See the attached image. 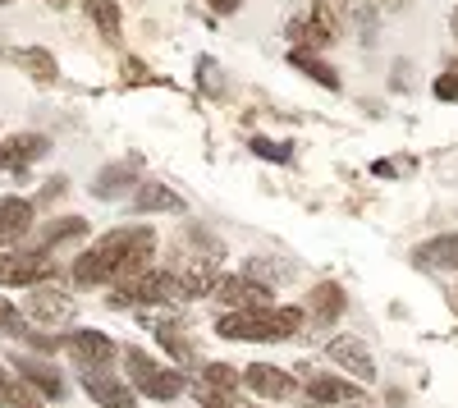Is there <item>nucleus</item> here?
Returning a JSON list of instances; mask_svg holds the SVG:
<instances>
[{
    "label": "nucleus",
    "instance_id": "a211bd4d",
    "mask_svg": "<svg viewBox=\"0 0 458 408\" xmlns=\"http://www.w3.org/2000/svg\"><path fill=\"white\" fill-rule=\"evenodd\" d=\"M32 230V202L28 198H0V243H19Z\"/></svg>",
    "mask_w": 458,
    "mask_h": 408
},
{
    "label": "nucleus",
    "instance_id": "7ed1b4c3",
    "mask_svg": "<svg viewBox=\"0 0 458 408\" xmlns=\"http://www.w3.org/2000/svg\"><path fill=\"white\" fill-rule=\"evenodd\" d=\"M124 367H129V386L138 395H147V399H157V404H170V399H179L188 390L183 372L157 362V358L142 353V349H124Z\"/></svg>",
    "mask_w": 458,
    "mask_h": 408
},
{
    "label": "nucleus",
    "instance_id": "5701e85b",
    "mask_svg": "<svg viewBox=\"0 0 458 408\" xmlns=\"http://www.w3.org/2000/svg\"><path fill=\"white\" fill-rule=\"evenodd\" d=\"M10 60L14 64H23L37 83H55L60 79V69H55V55L51 51H42V47H23V51H10Z\"/></svg>",
    "mask_w": 458,
    "mask_h": 408
},
{
    "label": "nucleus",
    "instance_id": "4468645a",
    "mask_svg": "<svg viewBox=\"0 0 458 408\" xmlns=\"http://www.w3.org/2000/svg\"><path fill=\"white\" fill-rule=\"evenodd\" d=\"M14 372H19V377H23V381H28L37 395H42V399H55V404L64 399V381H60V372H55V367H47L42 358H28V353H19V358H14Z\"/></svg>",
    "mask_w": 458,
    "mask_h": 408
},
{
    "label": "nucleus",
    "instance_id": "f8f14e48",
    "mask_svg": "<svg viewBox=\"0 0 458 408\" xmlns=\"http://www.w3.org/2000/svg\"><path fill=\"white\" fill-rule=\"evenodd\" d=\"M28 312L42 321V330H51V326H64V321L73 317V299H69L64 289L37 285V289H32V299H28Z\"/></svg>",
    "mask_w": 458,
    "mask_h": 408
},
{
    "label": "nucleus",
    "instance_id": "393cba45",
    "mask_svg": "<svg viewBox=\"0 0 458 408\" xmlns=\"http://www.w3.org/2000/svg\"><path fill=\"white\" fill-rule=\"evenodd\" d=\"M79 234H88V220L83 216H60V220L47 225L42 243H64V239H79Z\"/></svg>",
    "mask_w": 458,
    "mask_h": 408
},
{
    "label": "nucleus",
    "instance_id": "423d86ee",
    "mask_svg": "<svg viewBox=\"0 0 458 408\" xmlns=\"http://www.w3.org/2000/svg\"><path fill=\"white\" fill-rule=\"evenodd\" d=\"M79 381H83V390L92 395L97 408H138V390H133L124 377L106 372V367H88Z\"/></svg>",
    "mask_w": 458,
    "mask_h": 408
},
{
    "label": "nucleus",
    "instance_id": "f03ea898",
    "mask_svg": "<svg viewBox=\"0 0 458 408\" xmlns=\"http://www.w3.org/2000/svg\"><path fill=\"white\" fill-rule=\"evenodd\" d=\"M308 312L302 308H252V312H225L216 321L220 340H248V344H280L293 340Z\"/></svg>",
    "mask_w": 458,
    "mask_h": 408
},
{
    "label": "nucleus",
    "instance_id": "c9c22d12",
    "mask_svg": "<svg viewBox=\"0 0 458 408\" xmlns=\"http://www.w3.org/2000/svg\"><path fill=\"white\" fill-rule=\"evenodd\" d=\"M454 308H458V293H454Z\"/></svg>",
    "mask_w": 458,
    "mask_h": 408
},
{
    "label": "nucleus",
    "instance_id": "6e6552de",
    "mask_svg": "<svg viewBox=\"0 0 458 408\" xmlns=\"http://www.w3.org/2000/svg\"><path fill=\"white\" fill-rule=\"evenodd\" d=\"M211 293H216L220 303H229V308H234V312H252V308H271V289H266V285H257V280H248V276H220Z\"/></svg>",
    "mask_w": 458,
    "mask_h": 408
},
{
    "label": "nucleus",
    "instance_id": "c756f323",
    "mask_svg": "<svg viewBox=\"0 0 458 408\" xmlns=\"http://www.w3.org/2000/svg\"><path fill=\"white\" fill-rule=\"evenodd\" d=\"M436 97H440V101H458V64L445 69L440 79H436Z\"/></svg>",
    "mask_w": 458,
    "mask_h": 408
},
{
    "label": "nucleus",
    "instance_id": "72a5a7b5",
    "mask_svg": "<svg viewBox=\"0 0 458 408\" xmlns=\"http://www.w3.org/2000/svg\"><path fill=\"white\" fill-rule=\"evenodd\" d=\"M51 5H55V10H64V5H73V0H51Z\"/></svg>",
    "mask_w": 458,
    "mask_h": 408
},
{
    "label": "nucleus",
    "instance_id": "4be33fe9",
    "mask_svg": "<svg viewBox=\"0 0 458 408\" xmlns=\"http://www.w3.org/2000/svg\"><path fill=\"white\" fill-rule=\"evenodd\" d=\"M289 64L302 69V73H308L312 83H321L326 92H339V73H335V64H326L317 51H298V47H293V51H289Z\"/></svg>",
    "mask_w": 458,
    "mask_h": 408
},
{
    "label": "nucleus",
    "instance_id": "2f4dec72",
    "mask_svg": "<svg viewBox=\"0 0 458 408\" xmlns=\"http://www.w3.org/2000/svg\"><path fill=\"white\" fill-rule=\"evenodd\" d=\"M207 5H211L216 14H234V10H239V0H207Z\"/></svg>",
    "mask_w": 458,
    "mask_h": 408
},
{
    "label": "nucleus",
    "instance_id": "f257e3e1",
    "mask_svg": "<svg viewBox=\"0 0 458 408\" xmlns=\"http://www.w3.org/2000/svg\"><path fill=\"white\" fill-rule=\"evenodd\" d=\"M157 262V230L151 225H120L101 234L88 252L73 257V280L79 285H124Z\"/></svg>",
    "mask_w": 458,
    "mask_h": 408
},
{
    "label": "nucleus",
    "instance_id": "aec40b11",
    "mask_svg": "<svg viewBox=\"0 0 458 408\" xmlns=\"http://www.w3.org/2000/svg\"><path fill=\"white\" fill-rule=\"evenodd\" d=\"M0 147H5V170H28L32 161H42L51 152V142L42 133H19V138L0 142Z\"/></svg>",
    "mask_w": 458,
    "mask_h": 408
},
{
    "label": "nucleus",
    "instance_id": "7c9ffc66",
    "mask_svg": "<svg viewBox=\"0 0 458 408\" xmlns=\"http://www.w3.org/2000/svg\"><path fill=\"white\" fill-rule=\"evenodd\" d=\"M157 340H161V344H165L174 358H188V344L179 340V330H165V326H161V330H157Z\"/></svg>",
    "mask_w": 458,
    "mask_h": 408
},
{
    "label": "nucleus",
    "instance_id": "9d476101",
    "mask_svg": "<svg viewBox=\"0 0 458 408\" xmlns=\"http://www.w3.org/2000/svg\"><path fill=\"white\" fill-rule=\"evenodd\" d=\"M64 349L79 358V367L88 372V367H106L110 358H114V340L110 336H101V330H88V326H79V330H69L64 336Z\"/></svg>",
    "mask_w": 458,
    "mask_h": 408
},
{
    "label": "nucleus",
    "instance_id": "4c0bfd02",
    "mask_svg": "<svg viewBox=\"0 0 458 408\" xmlns=\"http://www.w3.org/2000/svg\"><path fill=\"white\" fill-rule=\"evenodd\" d=\"M0 5H10V0H0Z\"/></svg>",
    "mask_w": 458,
    "mask_h": 408
},
{
    "label": "nucleus",
    "instance_id": "ddd939ff",
    "mask_svg": "<svg viewBox=\"0 0 458 408\" xmlns=\"http://www.w3.org/2000/svg\"><path fill=\"white\" fill-rule=\"evenodd\" d=\"M289 37L298 42V51H317V47H330V42H335V14H330L326 5H317L312 14H302V19L289 28Z\"/></svg>",
    "mask_w": 458,
    "mask_h": 408
},
{
    "label": "nucleus",
    "instance_id": "f3484780",
    "mask_svg": "<svg viewBox=\"0 0 458 408\" xmlns=\"http://www.w3.org/2000/svg\"><path fill=\"white\" fill-rule=\"evenodd\" d=\"M412 262L417 267H431V271H458V234H440L431 243H417L412 248Z\"/></svg>",
    "mask_w": 458,
    "mask_h": 408
},
{
    "label": "nucleus",
    "instance_id": "39448f33",
    "mask_svg": "<svg viewBox=\"0 0 458 408\" xmlns=\"http://www.w3.org/2000/svg\"><path fill=\"white\" fill-rule=\"evenodd\" d=\"M55 276L51 252H0V285H23L37 289Z\"/></svg>",
    "mask_w": 458,
    "mask_h": 408
},
{
    "label": "nucleus",
    "instance_id": "1a4fd4ad",
    "mask_svg": "<svg viewBox=\"0 0 458 408\" xmlns=\"http://www.w3.org/2000/svg\"><path fill=\"white\" fill-rule=\"evenodd\" d=\"M138 174H142V157H120V161H110V166L92 179V198H101V202L124 198L129 189H138Z\"/></svg>",
    "mask_w": 458,
    "mask_h": 408
},
{
    "label": "nucleus",
    "instance_id": "0eeeda50",
    "mask_svg": "<svg viewBox=\"0 0 458 408\" xmlns=\"http://www.w3.org/2000/svg\"><path fill=\"white\" fill-rule=\"evenodd\" d=\"M326 358L339 367V372H349L353 381H362V386L376 381V358L367 353V344H362L358 336H335V340L326 344Z\"/></svg>",
    "mask_w": 458,
    "mask_h": 408
},
{
    "label": "nucleus",
    "instance_id": "a878e982",
    "mask_svg": "<svg viewBox=\"0 0 458 408\" xmlns=\"http://www.w3.org/2000/svg\"><path fill=\"white\" fill-rule=\"evenodd\" d=\"M261 161H276V166H289L293 161V142H276V138H252L248 142Z\"/></svg>",
    "mask_w": 458,
    "mask_h": 408
},
{
    "label": "nucleus",
    "instance_id": "6ab92c4d",
    "mask_svg": "<svg viewBox=\"0 0 458 408\" xmlns=\"http://www.w3.org/2000/svg\"><path fill=\"white\" fill-rule=\"evenodd\" d=\"M133 211L138 216H151V211H183V198L170 189V183H157V179H151V183H138V193H133Z\"/></svg>",
    "mask_w": 458,
    "mask_h": 408
},
{
    "label": "nucleus",
    "instance_id": "2eb2a0df",
    "mask_svg": "<svg viewBox=\"0 0 458 408\" xmlns=\"http://www.w3.org/2000/svg\"><path fill=\"white\" fill-rule=\"evenodd\" d=\"M349 308V299H344V289L335 285V280H321V285H312V293H308V303H302V312H308L317 326H330V321H339V312Z\"/></svg>",
    "mask_w": 458,
    "mask_h": 408
},
{
    "label": "nucleus",
    "instance_id": "412c9836",
    "mask_svg": "<svg viewBox=\"0 0 458 408\" xmlns=\"http://www.w3.org/2000/svg\"><path fill=\"white\" fill-rule=\"evenodd\" d=\"M0 408H42V395H37L14 367H0Z\"/></svg>",
    "mask_w": 458,
    "mask_h": 408
},
{
    "label": "nucleus",
    "instance_id": "f704fd0d",
    "mask_svg": "<svg viewBox=\"0 0 458 408\" xmlns=\"http://www.w3.org/2000/svg\"><path fill=\"white\" fill-rule=\"evenodd\" d=\"M454 32H458V10H454Z\"/></svg>",
    "mask_w": 458,
    "mask_h": 408
},
{
    "label": "nucleus",
    "instance_id": "dca6fc26",
    "mask_svg": "<svg viewBox=\"0 0 458 408\" xmlns=\"http://www.w3.org/2000/svg\"><path fill=\"white\" fill-rule=\"evenodd\" d=\"M308 399L312 404H362V390L344 377H326V372H308Z\"/></svg>",
    "mask_w": 458,
    "mask_h": 408
},
{
    "label": "nucleus",
    "instance_id": "20e7f679",
    "mask_svg": "<svg viewBox=\"0 0 458 408\" xmlns=\"http://www.w3.org/2000/svg\"><path fill=\"white\" fill-rule=\"evenodd\" d=\"M165 299H179V280L170 271H142L124 285H114L110 293V308H147V303H165Z\"/></svg>",
    "mask_w": 458,
    "mask_h": 408
},
{
    "label": "nucleus",
    "instance_id": "c85d7f7f",
    "mask_svg": "<svg viewBox=\"0 0 458 408\" xmlns=\"http://www.w3.org/2000/svg\"><path fill=\"white\" fill-rule=\"evenodd\" d=\"M193 395H198V408H234V395H229V390H216V386H207V381H198Z\"/></svg>",
    "mask_w": 458,
    "mask_h": 408
},
{
    "label": "nucleus",
    "instance_id": "e433bc0d",
    "mask_svg": "<svg viewBox=\"0 0 458 408\" xmlns=\"http://www.w3.org/2000/svg\"><path fill=\"white\" fill-rule=\"evenodd\" d=\"M308 408H321V404H308Z\"/></svg>",
    "mask_w": 458,
    "mask_h": 408
},
{
    "label": "nucleus",
    "instance_id": "9b49d317",
    "mask_svg": "<svg viewBox=\"0 0 458 408\" xmlns=\"http://www.w3.org/2000/svg\"><path fill=\"white\" fill-rule=\"evenodd\" d=\"M243 386H248L252 395H261V399H289V395H293V377L284 372V367H276V362H252V367H243Z\"/></svg>",
    "mask_w": 458,
    "mask_h": 408
},
{
    "label": "nucleus",
    "instance_id": "bb28decb",
    "mask_svg": "<svg viewBox=\"0 0 458 408\" xmlns=\"http://www.w3.org/2000/svg\"><path fill=\"white\" fill-rule=\"evenodd\" d=\"M202 381L216 386V390H234V386H239V367H229V362H207V367H202Z\"/></svg>",
    "mask_w": 458,
    "mask_h": 408
},
{
    "label": "nucleus",
    "instance_id": "cd10ccee",
    "mask_svg": "<svg viewBox=\"0 0 458 408\" xmlns=\"http://www.w3.org/2000/svg\"><path fill=\"white\" fill-rule=\"evenodd\" d=\"M28 321L19 317V308L10 303V299H0V336H28Z\"/></svg>",
    "mask_w": 458,
    "mask_h": 408
},
{
    "label": "nucleus",
    "instance_id": "b1692460",
    "mask_svg": "<svg viewBox=\"0 0 458 408\" xmlns=\"http://www.w3.org/2000/svg\"><path fill=\"white\" fill-rule=\"evenodd\" d=\"M83 10L92 14V23L101 28L106 42H120V0H88Z\"/></svg>",
    "mask_w": 458,
    "mask_h": 408
},
{
    "label": "nucleus",
    "instance_id": "473e14b6",
    "mask_svg": "<svg viewBox=\"0 0 458 408\" xmlns=\"http://www.w3.org/2000/svg\"><path fill=\"white\" fill-rule=\"evenodd\" d=\"M60 193H64V179H51L47 189H42V198H60Z\"/></svg>",
    "mask_w": 458,
    "mask_h": 408
}]
</instances>
